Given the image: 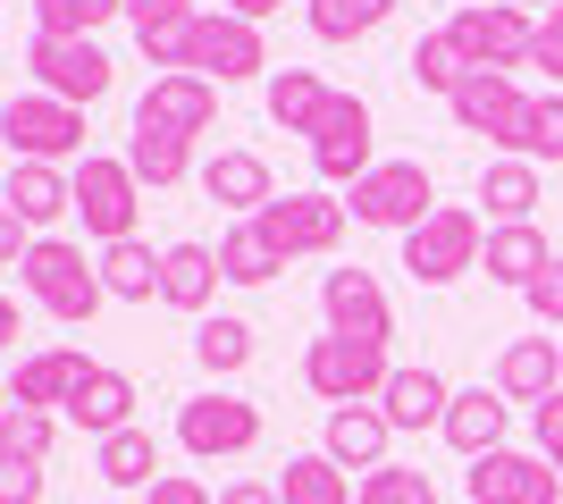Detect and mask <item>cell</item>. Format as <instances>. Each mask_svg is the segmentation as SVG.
<instances>
[{"label": "cell", "instance_id": "1", "mask_svg": "<svg viewBox=\"0 0 563 504\" xmlns=\"http://www.w3.org/2000/svg\"><path fill=\"white\" fill-rule=\"evenodd\" d=\"M18 278H25V294H34L51 320H68V328H85V320L110 303L101 261H85V244H68V236H34V253L18 261Z\"/></svg>", "mask_w": 563, "mask_h": 504}, {"label": "cell", "instance_id": "2", "mask_svg": "<svg viewBox=\"0 0 563 504\" xmlns=\"http://www.w3.org/2000/svg\"><path fill=\"white\" fill-rule=\"evenodd\" d=\"M479 253H488V227H479V211H463V202H438V211L404 236V269H412V287H454V278L479 269Z\"/></svg>", "mask_w": 563, "mask_h": 504}, {"label": "cell", "instance_id": "3", "mask_svg": "<svg viewBox=\"0 0 563 504\" xmlns=\"http://www.w3.org/2000/svg\"><path fill=\"white\" fill-rule=\"evenodd\" d=\"M387 379H396V361H387V345H362V336H311L303 354V387L320 395V404H378L387 395Z\"/></svg>", "mask_w": 563, "mask_h": 504}, {"label": "cell", "instance_id": "4", "mask_svg": "<svg viewBox=\"0 0 563 504\" xmlns=\"http://www.w3.org/2000/svg\"><path fill=\"white\" fill-rule=\"evenodd\" d=\"M446 34H454V51H463L471 68L514 76V68H530L539 18H530V9H514V0H471V9H454V18H446Z\"/></svg>", "mask_w": 563, "mask_h": 504}, {"label": "cell", "instance_id": "5", "mask_svg": "<svg viewBox=\"0 0 563 504\" xmlns=\"http://www.w3.org/2000/svg\"><path fill=\"white\" fill-rule=\"evenodd\" d=\"M0 135L18 160H85V110L76 101H51V93H9L0 101Z\"/></svg>", "mask_w": 563, "mask_h": 504}, {"label": "cell", "instance_id": "6", "mask_svg": "<svg viewBox=\"0 0 563 504\" xmlns=\"http://www.w3.org/2000/svg\"><path fill=\"white\" fill-rule=\"evenodd\" d=\"M135 211H143V177L110 152H85L76 160V219L93 244H126L135 236Z\"/></svg>", "mask_w": 563, "mask_h": 504}, {"label": "cell", "instance_id": "7", "mask_svg": "<svg viewBox=\"0 0 563 504\" xmlns=\"http://www.w3.org/2000/svg\"><path fill=\"white\" fill-rule=\"evenodd\" d=\"M177 446H186L194 462L253 455V446H261V404H253V395H228V387L186 395V404H177Z\"/></svg>", "mask_w": 563, "mask_h": 504}, {"label": "cell", "instance_id": "8", "mask_svg": "<svg viewBox=\"0 0 563 504\" xmlns=\"http://www.w3.org/2000/svg\"><path fill=\"white\" fill-rule=\"evenodd\" d=\"M186 76H211V85H244V76H269V43H261L253 18H228V9H202L186 34Z\"/></svg>", "mask_w": 563, "mask_h": 504}, {"label": "cell", "instance_id": "9", "mask_svg": "<svg viewBox=\"0 0 563 504\" xmlns=\"http://www.w3.org/2000/svg\"><path fill=\"white\" fill-rule=\"evenodd\" d=\"M345 202H329V193H278L269 211H253V227L269 244H278V261H320V253H336L345 244Z\"/></svg>", "mask_w": 563, "mask_h": 504}, {"label": "cell", "instance_id": "10", "mask_svg": "<svg viewBox=\"0 0 563 504\" xmlns=\"http://www.w3.org/2000/svg\"><path fill=\"white\" fill-rule=\"evenodd\" d=\"M362 227H396V236H412L429 211H438V186H429V168L421 160H378L362 186H353V202H345Z\"/></svg>", "mask_w": 563, "mask_h": 504}, {"label": "cell", "instance_id": "11", "mask_svg": "<svg viewBox=\"0 0 563 504\" xmlns=\"http://www.w3.org/2000/svg\"><path fill=\"white\" fill-rule=\"evenodd\" d=\"M25 68H34V93H51V101H76V110H93V101L110 93V51H101V43L34 34V43H25Z\"/></svg>", "mask_w": 563, "mask_h": 504}, {"label": "cell", "instance_id": "12", "mask_svg": "<svg viewBox=\"0 0 563 504\" xmlns=\"http://www.w3.org/2000/svg\"><path fill=\"white\" fill-rule=\"evenodd\" d=\"M311 160H320V177L329 186H362L371 177V101L362 93H329V110H320V126H311Z\"/></svg>", "mask_w": 563, "mask_h": 504}, {"label": "cell", "instance_id": "13", "mask_svg": "<svg viewBox=\"0 0 563 504\" xmlns=\"http://www.w3.org/2000/svg\"><path fill=\"white\" fill-rule=\"evenodd\" d=\"M463 480H471V504H563V471L547 455H514V446L479 455Z\"/></svg>", "mask_w": 563, "mask_h": 504}, {"label": "cell", "instance_id": "14", "mask_svg": "<svg viewBox=\"0 0 563 504\" xmlns=\"http://www.w3.org/2000/svg\"><path fill=\"white\" fill-rule=\"evenodd\" d=\"M320 312H329V336H362V345H387L396 336V303L371 269H329L320 278Z\"/></svg>", "mask_w": 563, "mask_h": 504}, {"label": "cell", "instance_id": "15", "mask_svg": "<svg viewBox=\"0 0 563 504\" xmlns=\"http://www.w3.org/2000/svg\"><path fill=\"white\" fill-rule=\"evenodd\" d=\"M446 110H454L463 135H488V144L505 152V144H514V126H521V110H530V93H521L514 76H496V68H471L463 93H454Z\"/></svg>", "mask_w": 563, "mask_h": 504}, {"label": "cell", "instance_id": "16", "mask_svg": "<svg viewBox=\"0 0 563 504\" xmlns=\"http://www.w3.org/2000/svg\"><path fill=\"white\" fill-rule=\"evenodd\" d=\"M555 387H563V336H514V345L496 354V395H505V404L539 412Z\"/></svg>", "mask_w": 563, "mask_h": 504}, {"label": "cell", "instance_id": "17", "mask_svg": "<svg viewBox=\"0 0 563 504\" xmlns=\"http://www.w3.org/2000/svg\"><path fill=\"white\" fill-rule=\"evenodd\" d=\"M93 379V361L76 354V345H43V354L18 361V379H9V404H34V412H68V395Z\"/></svg>", "mask_w": 563, "mask_h": 504}, {"label": "cell", "instance_id": "18", "mask_svg": "<svg viewBox=\"0 0 563 504\" xmlns=\"http://www.w3.org/2000/svg\"><path fill=\"white\" fill-rule=\"evenodd\" d=\"M135 119L177 126V135H211L219 126V85L211 76H152V93L135 101Z\"/></svg>", "mask_w": 563, "mask_h": 504}, {"label": "cell", "instance_id": "19", "mask_svg": "<svg viewBox=\"0 0 563 504\" xmlns=\"http://www.w3.org/2000/svg\"><path fill=\"white\" fill-rule=\"evenodd\" d=\"M446 404H454V387L438 379L429 361H396V379H387V395H378L387 429H446Z\"/></svg>", "mask_w": 563, "mask_h": 504}, {"label": "cell", "instance_id": "20", "mask_svg": "<svg viewBox=\"0 0 563 504\" xmlns=\"http://www.w3.org/2000/svg\"><path fill=\"white\" fill-rule=\"evenodd\" d=\"M211 294H219V244H161V303L168 312H211Z\"/></svg>", "mask_w": 563, "mask_h": 504}, {"label": "cell", "instance_id": "21", "mask_svg": "<svg viewBox=\"0 0 563 504\" xmlns=\"http://www.w3.org/2000/svg\"><path fill=\"white\" fill-rule=\"evenodd\" d=\"M68 421L93 437V446H101V437H118V429H135V379L110 370V361H93V379L68 395Z\"/></svg>", "mask_w": 563, "mask_h": 504}, {"label": "cell", "instance_id": "22", "mask_svg": "<svg viewBox=\"0 0 563 504\" xmlns=\"http://www.w3.org/2000/svg\"><path fill=\"white\" fill-rule=\"evenodd\" d=\"M387 412L378 404H336L329 412V437H320V455L336 462V471H378V462H387Z\"/></svg>", "mask_w": 563, "mask_h": 504}, {"label": "cell", "instance_id": "23", "mask_svg": "<svg viewBox=\"0 0 563 504\" xmlns=\"http://www.w3.org/2000/svg\"><path fill=\"white\" fill-rule=\"evenodd\" d=\"M479 269H488L496 287L530 294L547 269H555V253H547V236H539V219H521V227H488V253H479Z\"/></svg>", "mask_w": 563, "mask_h": 504}, {"label": "cell", "instance_id": "24", "mask_svg": "<svg viewBox=\"0 0 563 504\" xmlns=\"http://www.w3.org/2000/svg\"><path fill=\"white\" fill-rule=\"evenodd\" d=\"M25 227H51V219L76 211V168H51V160H18L9 168V193H0Z\"/></svg>", "mask_w": 563, "mask_h": 504}, {"label": "cell", "instance_id": "25", "mask_svg": "<svg viewBox=\"0 0 563 504\" xmlns=\"http://www.w3.org/2000/svg\"><path fill=\"white\" fill-rule=\"evenodd\" d=\"M446 446L463 462H479V455H496L505 446V395L496 387H454V404H446Z\"/></svg>", "mask_w": 563, "mask_h": 504}, {"label": "cell", "instance_id": "26", "mask_svg": "<svg viewBox=\"0 0 563 504\" xmlns=\"http://www.w3.org/2000/svg\"><path fill=\"white\" fill-rule=\"evenodd\" d=\"M202 193H211V202H228V211H269V202H278V186H269V160H261V152H211V160H202Z\"/></svg>", "mask_w": 563, "mask_h": 504}, {"label": "cell", "instance_id": "27", "mask_svg": "<svg viewBox=\"0 0 563 504\" xmlns=\"http://www.w3.org/2000/svg\"><path fill=\"white\" fill-rule=\"evenodd\" d=\"M126 168H135L143 186H177L194 168V135H177V126H152L135 119V135H126Z\"/></svg>", "mask_w": 563, "mask_h": 504}, {"label": "cell", "instance_id": "28", "mask_svg": "<svg viewBox=\"0 0 563 504\" xmlns=\"http://www.w3.org/2000/svg\"><path fill=\"white\" fill-rule=\"evenodd\" d=\"M479 202H488L496 227H521V219L539 211V168L530 160H488L479 168Z\"/></svg>", "mask_w": 563, "mask_h": 504}, {"label": "cell", "instance_id": "29", "mask_svg": "<svg viewBox=\"0 0 563 504\" xmlns=\"http://www.w3.org/2000/svg\"><path fill=\"white\" fill-rule=\"evenodd\" d=\"M320 110H329V85H320L311 68H269V126L311 135V126H320Z\"/></svg>", "mask_w": 563, "mask_h": 504}, {"label": "cell", "instance_id": "30", "mask_svg": "<svg viewBox=\"0 0 563 504\" xmlns=\"http://www.w3.org/2000/svg\"><path fill=\"white\" fill-rule=\"evenodd\" d=\"M278 244L261 236L253 219H235L228 236H219V278H228V287H269V278H278Z\"/></svg>", "mask_w": 563, "mask_h": 504}, {"label": "cell", "instance_id": "31", "mask_svg": "<svg viewBox=\"0 0 563 504\" xmlns=\"http://www.w3.org/2000/svg\"><path fill=\"white\" fill-rule=\"evenodd\" d=\"M101 287H110L118 303H152V294H161V253H152L143 236L101 244Z\"/></svg>", "mask_w": 563, "mask_h": 504}, {"label": "cell", "instance_id": "32", "mask_svg": "<svg viewBox=\"0 0 563 504\" xmlns=\"http://www.w3.org/2000/svg\"><path fill=\"white\" fill-rule=\"evenodd\" d=\"M93 471H101L110 488H152V471H161V437H152V429L101 437V446H93Z\"/></svg>", "mask_w": 563, "mask_h": 504}, {"label": "cell", "instance_id": "33", "mask_svg": "<svg viewBox=\"0 0 563 504\" xmlns=\"http://www.w3.org/2000/svg\"><path fill=\"white\" fill-rule=\"evenodd\" d=\"M387 18H396V0H303V25L320 43H362V34H378Z\"/></svg>", "mask_w": 563, "mask_h": 504}, {"label": "cell", "instance_id": "34", "mask_svg": "<svg viewBox=\"0 0 563 504\" xmlns=\"http://www.w3.org/2000/svg\"><path fill=\"white\" fill-rule=\"evenodd\" d=\"M505 160H530V168L563 160V93H530V110H521L514 144H505Z\"/></svg>", "mask_w": 563, "mask_h": 504}, {"label": "cell", "instance_id": "35", "mask_svg": "<svg viewBox=\"0 0 563 504\" xmlns=\"http://www.w3.org/2000/svg\"><path fill=\"white\" fill-rule=\"evenodd\" d=\"M404 76H412L421 93L454 101V93H463V76H471V59H463V51H454V34H446V25H438V34H421V43H412V59H404Z\"/></svg>", "mask_w": 563, "mask_h": 504}, {"label": "cell", "instance_id": "36", "mask_svg": "<svg viewBox=\"0 0 563 504\" xmlns=\"http://www.w3.org/2000/svg\"><path fill=\"white\" fill-rule=\"evenodd\" d=\"M278 496L286 504H353V471H336L329 455H286Z\"/></svg>", "mask_w": 563, "mask_h": 504}, {"label": "cell", "instance_id": "37", "mask_svg": "<svg viewBox=\"0 0 563 504\" xmlns=\"http://www.w3.org/2000/svg\"><path fill=\"white\" fill-rule=\"evenodd\" d=\"M194 361H202L211 379H235V370L253 361V328H244V320H235V312L202 320V328H194Z\"/></svg>", "mask_w": 563, "mask_h": 504}, {"label": "cell", "instance_id": "38", "mask_svg": "<svg viewBox=\"0 0 563 504\" xmlns=\"http://www.w3.org/2000/svg\"><path fill=\"white\" fill-rule=\"evenodd\" d=\"M110 18H126V0H34V34H68V43H93Z\"/></svg>", "mask_w": 563, "mask_h": 504}, {"label": "cell", "instance_id": "39", "mask_svg": "<svg viewBox=\"0 0 563 504\" xmlns=\"http://www.w3.org/2000/svg\"><path fill=\"white\" fill-rule=\"evenodd\" d=\"M51 446H59V412H34V404H9V412H0V455L51 462Z\"/></svg>", "mask_w": 563, "mask_h": 504}, {"label": "cell", "instance_id": "40", "mask_svg": "<svg viewBox=\"0 0 563 504\" xmlns=\"http://www.w3.org/2000/svg\"><path fill=\"white\" fill-rule=\"evenodd\" d=\"M353 504H438V480H429V471H404V462H378V471H362Z\"/></svg>", "mask_w": 563, "mask_h": 504}, {"label": "cell", "instance_id": "41", "mask_svg": "<svg viewBox=\"0 0 563 504\" xmlns=\"http://www.w3.org/2000/svg\"><path fill=\"white\" fill-rule=\"evenodd\" d=\"M202 9L194 0H126V25H135V43L143 34H177V25H194Z\"/></svg>", "mask_w": 563, "mask_h": 504}, {"label": "cell", "instance_id": "42", "mask_svg": "<svg viewBox=\"0 0 563 504\" xmlns=\"http://www.w3.org/2000/svg\"><path fill=\"white\" fill-rule=\"evenodd\" d=\"M0 504H43V462L0 455Z\"/></svg>", "mask_w": 563, "mask_h": 504}, {"label": "cell", "instance_id": "43", "mask_svg": "<svg viewBox=\"0 0 563 504\" xmlns=\"http://www.w3.org/2000/svg\"><path fill=\"white\" fill-rule=\"evenodd\" d=\"M530 68H547L555 76V93H563V0L539 18V43H530Z\"/></svg>", "mask_w": 563, "mask_h": 504}, {"label": "cell", "instance_id": "44", "mask_svg": "<svg viewBox=\"0 0 563 504\" xmlns=\"http://www.w3.org/2000/svg\"><path fill=\"white\" fill-rule=\"evenodd\" d=\"M143 504H219V496H211V488H202V480H194V471H161V480H152V496H143Z\"/></svg>", "mask_w": 563, "mask_h": 504}, {"label": "cell", "instance_id": "45", "mask_svg": "<svg viewBox=\"0 0 563 504\" xmlns=\"http://www.w3.org/2000/svg\"><path fill=\"white\" fill-rule=\"evenodd\" d=\"M530 429H539V455H547V462H555V471H563V387H555V395H547L539 412H530Z\"/></svg>", "mask_w": 563, "mask_h": 504}, {"label": "cell", "instance_id": "46", "mask_svg": "<svg viewBox=\"0 0 563 504\" xmlns=\"http://www.w3.org/2000/svg\"><path fill=\"white\" fill-rule=\"evenodd\" d=\"M521 303H530V312H539L547 328H563V261L547 269V278H539V287H530V294H521Z\"/></svg>", "mask_w": 563, "mask_h": 504}, {"label": "cell", "instance_id": "47", "mask_svg": "<svg viewBox=\"0 0 563 504\" xmlns=\"http://www.w3.org/2000/svg\"><path fill=\"white\" fill-rule=\"evenodd\" d=\"M25 253H34V227H25V219L9 211V202H0V269H9V261H25Z\"/></svg>", "mask_w": 563, "mask_h": 504}, {"label": "cell", "instance_id": "48", "mask_svg": "<svg viewBox=\"0 0 563 504\" xmlns=\"http://www.w3.org/2000/svg\"><path fill=\"white\" fill-rule=\"evenodd\" d=\"M219 504H286L269 480H235V488H219Z\"/></svg>", "mask_w": 563, "mask_h": 504}, {"label": "cell", "instance_id": "49", "mask_svg": "<svg viewBox=\"0 0 563 504\" xmlns=\"http://www.w3.org/2000/svg\"><path fill=\"white\" fill-rule=\"evenodd\" d=\"M219 9H228V18H253V25H261V18H278L286 0H219Z\"/></svg>", "mask_w": 563, "mask_h": 504}, {"label": "cell", "instance_id": "50", "mask_svg": "<svg viewBox=\"0 0 563 504\" xmlns=\"http://www.w3.org/2000/svg\"><path fill=\"white\" fill-rule=\"evenodd\" d=\"M25 336V320H18V303H9V294H0V354H9V345H18Z\"/></svg>", "mask_w": 563, "mask_h": 504}, {"label": "cell", "instance_id": "51", "mask_svg": "<svg viewBox=\"0 0 563 504\" xmlns=\"http://www.w3.org/2000/svg\"><path fill=\"white\" fill-rule=\"evenodd\" d=\"M514 9H555V0H514Z\"/></svg>", "mask_w": 563, "mask_h": 504}, {"label": "cell", "instance_id": "52", "mask_svg": "<svg viewBox=\"0 0 563 504\" xmlns=\"http://www.w3.org/2000/svg\"><path fill=\"white\" fill-rule=\"evenodd\" d=\"M0 412H9V379H0Z\"/></svg>", "mask_w": 563, "mask_h": 504}, {"label": "cell", "instance_id": "53", "mask_svg": "<svg viewBox=\"0 0 563 504\" xmlns=\"http://www.w3.org/2000/svg\"><path fill=\"white\" fill-rule=\"evenodd\" d=\"M110 504H118V496H110Z\"/></svg>", "mask_w": 563, "mask_h": 504}]
</instances>
